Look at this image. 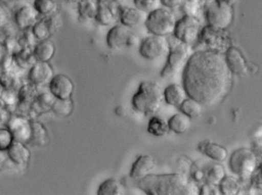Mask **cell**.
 <instances>
[{"mask_svg":"<svg viewBox=\"0 0 262 195\" xmlns=\"http://www.w3.org/2000/svg\"><path fill=\"white\" fill-rule=\"evenodd\" d=\"M232 85V72L219 52L198 50L192 53L183 71V86L188 98L203 106L220 104Z\"/></svg>","mask_w":262,"mask_h":195,"instance_id":"obj_1","label":"cell"},{"mask_svg":"<svg viewBox=\"0 0 262 195\" xmlns=\"http://www.w3.org/2000/svg\"><path fill=\"white\" fill-rule=\"evenodd\" d=\"M140 190L148 195H198L196 183L183 173L149 174L137 181Z\"/></svg>","mask_w":262,"mask_h":195,"instance_id":"obj_2","label":"cell"},{"mask_svg":"<svg viewBox=\"0 0 262 195\" xmlns=\"http://www.w3.org/2000/svg\"><path fill=\"white\" fill-rule=\"evenodd\" d=\"M163 91L160 85L152 81H143L131 99L133 110L144 116H154L160 112L163 104Z\"/></svg>","mask_w":262,"mask_h":195,"instance_id":"obj_3","label":"cell"},{"mask_svg":"<svg viewBox=\"0 0 262 195\" xmlns=\"http://www.w3.org/2000/svg\"><path fill=\"white\" fill-rule=\"evenodd\" d=\"M169 50L167 59L160 76L163 78H169L177 75L182 69L184 68L189 60L190 54V46L182 42L180 40L171 35L167 36Z\"/></svg>","mask_w":262,"mask_h":195,"instance_id":"obj_4","label":"cell"},{"mask_svg":"<svg viewBox=\"0 0 262 195\" xmlns=\"http://www.w3.org/2000/svg\"><path fill=\"white\" fill-rule=\"evenodd\" d=\"M177 21V17L170 9L156 8L148 12L144 24L151 35L167 37L173 34Z\"/></svg>","mask_w":262,"mask_h":195,"instance_id":"obj_5","label":"cell"},{"mask_svg":"<svg viewBox=\"0 0 262 195\" xmlns=\"http://www.w3.org/2000/svg\"><path fill=\"white\" fill-rule=\"evenodd\" d=\"M198 42H200L205 49L203 50L223 53L226 52L231 46L230 39L225 29H218L212 26H205L200 32Z\"/></svg>","mask_w":262,"mask_h":195,"instance_id":"obj_6","label":"cell"},{"mask_svg":"<svg viewBox=\"0 0 262 195\" xmlns=\"http://www.w3.org/2000/svg\"><path fill=\"white\" fill-rule=\"evenodd\" d=\"M202 29L201 21L198 17L184 15L177 19L172 35L182 42L191 46L198 42Z\"/></svg>","mask_w":262,"mask_h":195,"instance_id":"obj_7","label":"cell"},{"mask_svg":"<svg viewBox=\"0 0 262 195\" xmlns=\"http://www.w3.org/2000/svg\"><path fill=\"white\" fill-rule=\"evenodd\" d=\"M205 15L209 26L226 29L232 24L233 9L230 5L215 0L206 6Z\"/></svg>","mask_w":262,"mask_h":195,"instance_id":"obj_8","label":"cell"},{"mask_svg":"<svg viewBox=\"0 0 262 195\" xmlns=\"http://www.w3.org/2000/svg\"><path fill=\"white\" fill-rule=\"evenodd\" d=\"M106 42L112 50H121L134 47L139 42V36L133 32L132 29L123 25L112 27L107 32Z\"/></svg>","mask_w":262,"mask_h":195,"instance_id":"obj_9","label":"cell"},{"mask_svg":"<svg viewBox=\"0 0 262 195\" xmlns=\"http://www.w3.org/2000/svg\"><path fill=\"white\" fill-rule=\"evenodd\" d=\"M169 44L166 37L151 35L142 40L139 53L142 58L149 61L158 59L167 53Z\"/></svg>","mask_w":262,"mask_h":195,"instance_id":"obj_10","label":"cell"},{"mask_svg":"<svg viewBox=\"0 0 262 195\" xmlns=\"http://www.w3.org/2000/svg\"><path fill=\"white\" fill-rule=\"evenodd\" d=\"M230 166L234 173L243 179H249L256 166L255 155L247 149H240L232 154Z\"/></svg>","mask_w":262,"mask_h":195,"instance_id":"obj_11","label":"cell"},{"mask_svg":"<svg viewBox=\"0 0 262 195\" xmlns=\"http://www.w3.org/2000/svg\"><path fill=\"white\" fill-rule=\"evenodd\" d=\"M13 135L15 140L29 144L32 136V119L23 115L12 113L6 124Z\"/></svg>","mask_w":262,"mask_h":195,"instance_id":"obj_12","label":"cell"},{"mask_svg":"<svg viewBox=\"0 0 262 195\" xmlns=\"http://www.w3.org/2000/svg\"><path fill=\"white\" fill-rule=\"evenodd\" d=\"M62 25L61 15L57 12L49 16H43L32 27V31L38 41L49 39Z\"/></svg>","mask_w":262,"mask_h":195,"instance_id":"obj_13","label":"cell"},{"mask_svg":"<svg viewBox=\"0 0 262 195\" xmlns=\"http://www.w3.org/2000/svg\"><path fill=\"white\" fill-rule=\"evenodd\" d=\"M54 75L53 68L49 62L36 61L29 69L28 80L36 87H44L49 85Z\"/></svg>","mask_w":262,"mask_h":195,"instance_id":"obj_14","label":"cell"},{"mask_svg":"<svg viewBox=\"0 0 262 195\" xmlns=\"http://www.w3.org/2000/svg\"><path fill=\"white\" fill-rule=\"evenodd\" d=\"M49 90L56 99H69L72 98L75 85L67 75L58 74L49 82Z\"/></svg>","mask_w":262,"mask_h":195,"instance_id":"obj_15","label":"cell"},{"mask_svg":"<svg viewBox=\"0 0 262 195\" xmlns=\"http://www.w3.org/2000/svg\"><path fill=\"white\" fill-rule=\"evenodd\" d=\"M38 15L33 5L21 4L14 12V22L20 30L30 29L38 21Z\"/></svg>","mask_w":262,"mask_h":195,"instance_id":"obj_16","label":"cell"},{"mask_svg":"<svg viewBox=\"0 0 262 195\" xmlns=\"http://www.w3.org/2000/svg\"><path fill=\"white\" fill-rule=\"evenodd\" d=\"M155 166V160L152 156L149 155H141L133 163L130 177L135 181L143 179L151 174Z\"/></svg>","mask_w":262,"mask_h":195,"instance_id":"obj_17","label":"cell"},{"mask_svg":"<svg viewBox=\"0 0 262 195\" xmlns=\"http://www.w3.org/2000/svg\"><path fill=\"white\" fill-rule=\"evenodd\" d=\"M118 12L121 25L130 29L140 26L146 19L144 18L145 12L137 7L119 5L118 6Z\"/></svg>","mask_w":262,"mask_h":195,"instance_id":"obj_18","label":"cell"},{"mask_svg":"<svg viewBox=\"0 0 262 195\" xmlns=\"http://www.w3.org/2000/svg\"><path fill=\"white\" fill-rule=\"evenodd\" d=\"M8 159L17 167L27 166L31 159V151L26 144L15 140L6 151Z\"/></svg>","mask_w":262,"mask_h":195,"instance_id":"obj_19","label":"cell"},{"mask_svg":"<svg viewBox=\"0 0 262 195\" xmlns=\"http://www.w3.org/2000/svg\"><path fill=\"white\" fill-rule=\"evenodd\" d=\"M226 64L230 71L238 76H243L247 73L248 67L246 59L238 48L230 47L226 52Z\"/></svg>","mask_w":262,"mask_h":195,"instance_id":"obj_20","label":"cell"},{"mask_svg":"<svg viewBox=\"0 0 262 195\" xmlns=\"http://www.w3.org/2000/svg\"><path fill=\"white\" fill-rule=\"evenodd\" d=\"M55 99L56 98L50 91L38 93L32 104L30 119H35L36 116L52 111V107Z\"/></svg>","mask_w":262,"mask_h":195,"instance_id":"obj_21","label":"cell"},{"mask_svg":"<svg viewBox=\"0 0 262 195\" xmlns=\"http://www.w3.org/2000/svg\"><path fill=\"white\" fill-rule=\"evenodd\" d=\"M187 98L184 87L180 84H170L163 90V99L165 102L173 107H180Z\"/></svg>","mask_w":262,"mask_h":195,"instance_id":"obj_22","label":"cell"},{"mask_svg":"<svg viewBox=\"0 0 262 195\" xmlns=\"http://www.w3.org/2000/svg\"><path fill=\"white\" fill-rule=\"evenodd\" d=\"M55 51L56 47L52 40H42L38 41L33 47V55L37 61L49 62L55 56Z\"/></svg>","mask_w":262,"mask_h":195,"instance_id":"obj_23","label":"cell"},{"mask_svg":"<svg viewBox=\"0 0 262 195\" xmlns=\"http://www.w3.org/2000/svg\"><path fill=\"white\" fill-rule=\"evenodd\" d=\"M49 143V134L47 129L41 123L32 119V136L30 145L38 148H42Z\"/></svg>","mask_w":262,"mask_h":195,"instance_id":"obj_24","label":"cell"},{"mask_svg":"<svg viewBox=\"0 0 262 195\" xmlns=\"http://www.w3.org/2000/svg\"><path fill=\"white\" fill-rule=\"evenodd\" d=\"M199 150L203 154L217 162H223L228 156V151L226 149L209 141H203L200 142L199 145Z\"/></svg>","mask_w":262,"mask_h":195,"instance_id":"obj_25","label":"cell"},{"mask_svg":"<svg viewBox=\"0 0 262 195\" xmlns=\"http://www.w3.org/2000/svg\"><path fill=\"white\" fill-rule=\"evenodd\" d=\"M118 14V6L98 3V12L95 20L101 26H111L115 21Z\"/></svg>","mask_w":262,"mask_h":195,"instance_id":"obj_26","label":"cell"},{"mask_svg":"<svg viewBox=\"0 0 262 195\" xmlns=\"http://www.w3.org/2000/svg\"><path fill=\"white\" fill-rule=\"evenodd\" d=\"M98 9V3L97 0H79L77 3L78 18L81 21L95 20Z\"/></svg>","mask_w":262,"mask_h":195,"instance_id":"obj_27","label":"cell"},{"mask_svg":"<svg viewBox=\"0 0 262 195\" xmlns=\"http://www.w3.org/2000/svg\"><path fill=\"white\" fill-rule=\"evenodd\" d=\"M190 118L182 113L173 115L168 120L169 131L176 134H184L190 128Z\"/></svg>","mask_w":262,"mask_h":195,"instance_id":"obj_28","label":"cell"},{"mask_svg":"<svg viewBox=\"0 0 262 195\" xmlns=\"http://www.w3.org/2000/svg\"><path fill=\"white\" fill-rule=\"evenodd\" d=\"M169 131L168 121L160 116L154 115L149 119L147 125V132L156 137H162Z\"/></svg>","mask_w":262,"mask_h":195,"instance_id":"obj_29","label":"cell"},{"mask_svg":"<svg viewBox=\"0 0 262 195\" xmlns=\"http://www.w3.org/2000/svg\"><path fill=\"white\" fill-rule=\"evenodd\" d=\"M15 64L23 70L30 68L35 62L36 59L33 55V48L30 47H23L19 52L12 55Z\"/></svg>","mask_w":262,"mask_h":195,"instance_id":"obj_30","label":"cell"},{"mask_svg":"<svg viewBox=\"0 0 262 195\" xmlns=\"http://www.w3.org/2000/svg\"><path fill=\"white\" fill-rule=\"evenodd\" d=\"M204 171V180L209 185H220L225 178V170L220 164H212Z\"/></svg>","mask_w":262,"mask_h":195,"instance_id":"obj_31","label":"cell"},{"mask_svg":"<svg viewBox=\"0 0 262 195\" xmlns=\"http://www.w3.org/2000/svg\"><path fill=\"white\" fill-rule=\"evenodd\" d=\"M182 113L190 119L199 117L203 111V105L196 100L187 98L179 107Z\"/></svg>","mask_w":262,"mask_h":195,"instance_id":"obj_32","label":"cell"},{"mask_svg":"<svg viewBox=\"0 0 262 195\" xmlns=\"http://www.w3.org/2000/svg\"><path fill=\"white\" fill-rule=\"evenodd\" d=\"M74 110V102L72 98L69 99H55L52 111L58 117L66 118L72 114Z\"/></svg>","mask_w":262,"mask_h":195,"instance_id":"obj_33","label":"cell"},{"mask_svg":"<svg viewBox=\"0 0 262 195\" xmlns=\"http://www.w3.org/2000/svg\"><path fill=\"white\" fill-rule=\"evenodd\" d=\"M32 5L38 15L42 16H49L58 12V5L55 0H34Z\"/></svg>","mask_w":262,"mask_h":195,"instance_id":"obj_34","label":"cell"},{"mask_svg":"<svg viewBox=\"0 0 262 195\" xmlns=\"http://www.w3.org/2000/svg\"><path fill=\"white\" fill-rule=\"evenodd\" d=\"M98 195H121L122 194L121 184L117 179H108L98 187Z\"/></svg>","mask_w":262,"mask_h":195,"instance_id":"obj_35","label":"cell"},{"mask_svg":"<svg viewBox=\"0 0 262 195\" xmlns=\"http://www.w3.org/2000/svg\"><path fill=\"white\" fill-rule=\"evenodd\" d=\"M220 190L223 194L235 195L238 194L239 186L233 178H224L220 183Z\"/></svg>","mask_w":262,"mask_h":195,"instance_id":"obj_36","label":"cell"},{"mask_svg":"<svg viewBox=\"0 0 262 195\" xmlns=\"http://www.w3.org/2000/svg\"><path fill=\"white\" fill-rule=\"evenodd\" d=\"M17 38L23 47L33 48L38 42V40L35 38L33 32H32V28L21 30V32L18 33Z\"/></svg>","mask_w":262,"mask_h":195,"instance_id":"obj_37","label":"cell"},{"mask_svg":"<svg viewBox=\"0 0 262 195\" xmlns=\"http://www.w3.org/2000/svg\"><path fill=\"white\" fill-rule=\"evenodd\" d=\"M15 139L12 132L6 127H0V151L6 152Z\"/></svg>","mask_w":262,"mask_h":195,"instance_id":"obj_38","label":"cell"},{"mask_svg":"<svg viewBox=\"0 0 262 195\" xmlns=\"http://www.w3.org/2000/svg\"><path fill=\"white\" fill-rule=\"evenodd\" d=\"M3 42L8 55H12H12L18 53L23 48L18 42L17 36L7 37V38H4V41Z\"/></svg>","mask_w":262,"mask_h":195,"instance_id":"obj_39","label":"cell"},{"mask_svg":"<svg viewBox=\"0 0 262 195\" xmlns=\"http://www.w3.org/2000/svg\"><path fill=\"white\" fill-rule=\"evenodd\" d=\"M160 0H134V6L144 12H149L158 6Z\"/></svg>","mask_w":262,"mask_h":195,"instance_id":"obj_40","label":"cell"},{"mask_svg":"<svg viewBox=\"0 0 262 195\" xmlns=\"http://www.w3.org/2000/svg\"><path fill=\"white\" fill-rule=\"evenodd\" d=\"M11 12L7 6L0 3V29L11 21Z\"/></svg>","mask_w":262,"mask_h":195,"instance_id":"obj_41","label":"cell"},{"mask_svg":"<svg viewBox=\"0 0 262 195\" xmlns=\"http://www.w3.org/2000/svg\"><path fill=\"white\" fill-rule=\"evenodd\" d=\"M185 0H160V4L163 7L169 9H176L182 7Z\"/></svg>","mask_w":262,"mask_h":195,"instance_id":"obj_42","label":"cell"},{"mask_svg":"<svg viewBox=\"0 0 262 195\" xmlns=\"http://www.w3.org/2000/svg\"><path fill=\"white\" fill-rule=\"evenodd\" d=\"M7 159L8 156L6 152L0 151V173L3 171L4 167L6 166Z\"/></svg>","mask_w":262,"mask_h":195,"instance_id":"obj_43","label":"cell"},{"mask_svg":"<svg viewBox=\"0 0 262 195\" xmlns=\"http://www.w3.org/2000/svg\"><path fill=\"white\" fill-rule=\"evenodd\" d=\"M98 3H105V4L112 5V6H118L121 5L124 0H97Z\"/></svg>","mask_w":262,"mask_h":195,"instance_id":"obj_44","label":"cell"},{"mask_svg":"<svg viewBox=\"0 0 262 195\" xmlns=\"http://www.w3.org/2000/svg\"><path fill=\"white\" fill-rule=\"evenodd\" d=\"M6 56H7V53H6L4 44H3V42L0 41V64H2V62L4 61Z\"/></svg>","mask_w":262,"mask_h":195,"instance_id":"obj_45","label":"cell"},{"mask_svg":"<svg viewBox=\"0 0 262 195\" xmlns=\"http://www.w3.org/2000/svg\"><path fill=\"white\" fill-rule=\"evenodd\" d=\"M63 1H64V3H67V4L77 5V3H78V2H79V0H63Z\"/></svg>","mask_w":262,"mask_h":195,"instance_id":"obj_46","label":"cell"},{"mask_svg":"<svg viewBox=\"0 0 262 195\" xmlns=\"http://www.w3.org/2000/svg\"><path fill=\"white\" fill-rule=\"evenodd\" d=\"M217 1L223 2V3H227V4L232 6V5L234 3H235V1H236V0H217Z\"/></svg>","mask_w":262,"mask_h":195,"instance_id":"obj_47","label":"cell"},{"mask_svg":"<svg viewBox=\"0 0 262 195\" xmlns=\"http://www.w3.org/2000/svg\"><path fill=\"white\" fill-rule=\"evenodd\" d=\"M3 85H2L1 83H0V95H1L2 92H3Z\"/></svg>","mask_w":262,"mask_h":195,"instance_id":"obj_48","label":"cell"}]
</instances>
